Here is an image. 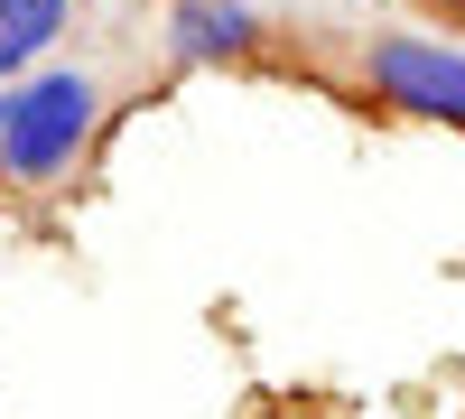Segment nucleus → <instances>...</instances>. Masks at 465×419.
<instances>
[{
  "label": "nucleus",
  "instance_id": "nucleus-1",
  "mask_svg": "<svg viewBox=\"0 0 465 419\" xmlns=\"http://www.w3.org/2000/svg\"><path fill=\"white\" fill-rule=\"evenodd\" d=\"M103 140V75L94 65H37L0 85V186L56 196Z\"/></svg>",
  "mask_w": 465,
  "mask_h": 419
},
{
  "label": "nucleus",
  "instance_id": "nucleus-2",
  "mask_svg": "<svg viewBox=\"0 0 465 419\" xmlns=\"http://www.w3.org/2000/svg\"><path fill=\"white\" fill-rule=\"evenodd\" d=\"M363 94L391 103L401 122L465 131V47L429 28H372L363 37Z\"/></svg>",
  "mask_w": 465,
  "mask_h": 419
},
{
  "label": "nucleus",
  "instance_id": "nucleus-3",
  "mask_svg": "<svg viewBox=\"0 0 465 419\" xmlns=\"http://www.w3.org/2000/svg\"><path fill=\"white\" fill-rule=\"evenodd\" d=\"M261 10L252 0H168V19H159V47H168V65H252L261 56Z\"/></svg>",
  "mask_w": 465,
  "mask_h": 419
},
{
  "label": "nucleus",
  "instance_id": "nucleus-4",
  "mask_svg": "<svg viewBox=\"0 0 465 419\" xmlns=\"http://www.w3.org/2000/svg\"><path fill=\"white\" fill-rule=\"evenodd\" d=\"M65 28H74V0H0V85L37 75Z\"/></svg>",
  "mask_w": 465,
  "mask_h": 419
},
{
  "label": "nucleus",
  "instance_id": "nucleus-5",
  "mask_svg": "<svg viewBox=\"0 0 465 419\" xmlns=\"http://www.w3.org/2000/svg\"><path fill=\"white\" fill-rule=\"evenodd\" d=\"M429 10H447V19H465V0H429Z\"/></svg>",
  "mask_w": 465,
  "mask_h": 419
}]
</instances>
